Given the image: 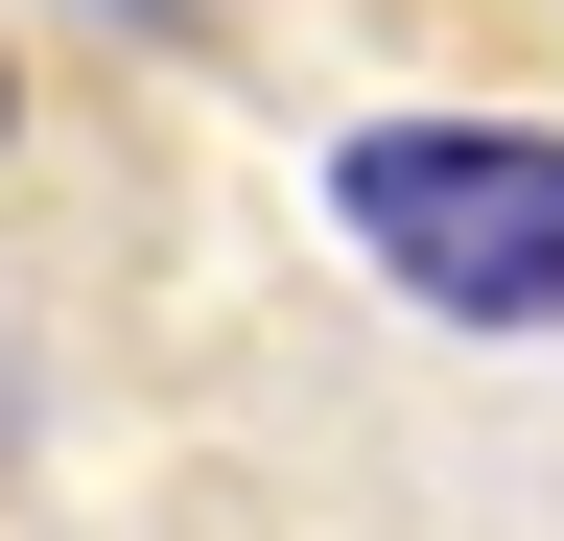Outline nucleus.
I'll return each instance as SVG.
<instances>
[{
  "label": "nucleus",
  "instance_id": "obj_1",
  "mask_svg": "<svg viewBox=\"0 0 564 541\" xmlns=\"http://www.w3.org/2000/svg\"><path fill=\"white\" fill-rule=\"evenodd\" d=\"M329 213L377 236L423 306L564 329V142H541V118H377V142L329 165Z\"/></svg>",
  "mask_w": 564,
  "mask_h": 541
}]
</instances>
